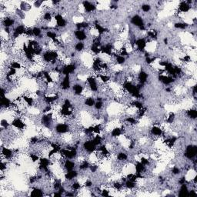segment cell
I'll list each match as a JSON object with an SVG mask.
<instances>
[{"label":"cell","mask_w":197,"mask_h":197,"mask_svg":"<svg viewBox=\"0 0 197 197\" xmlns=\"http://www.w3.org/2000/svg\"><path fill=\"white\" fill-rule=\"evenodd\" d=\"M69 131V126L67 123H58L56 124L54 132L58 134H64Z\"/></svg>","instance_id":"6da1fadb"},{"label":"cell","mask_w":197,"mask_h":197,"mask_svg":"<svg viewBox=\"0 0 197 197\" xmlns=\"http://www.w3.org/2000/svg\"><path fill=\"white\" fill-rule=\"evenodd\" d=\"M96 102V99L93 97H89V98H86L84 100V105L87 108H93L94 107Z\"/></svg>","instance_id":"7a4b0ae2"},{"label":"cell","mask_w":197,"mask_h":197,"mask_svg":"<svg viewBox=\"0 0 197 197\" xmlns=\"http://www.w3.org/2000/svg\"><path fill=\"white\" fill-rule=\"evenodd\" d=\"M74 49L76 53H81L85 51V43L84 42H77L74 46Z\"/></svg>","instance_id":"3957f363"}]
</instances>
